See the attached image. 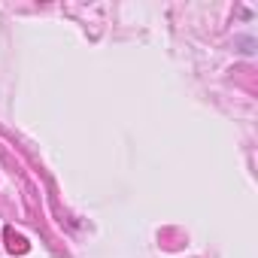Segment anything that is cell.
Returning <instances> with one entry per match:
<instances>
[]
</instances>
